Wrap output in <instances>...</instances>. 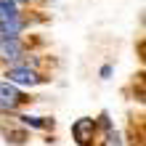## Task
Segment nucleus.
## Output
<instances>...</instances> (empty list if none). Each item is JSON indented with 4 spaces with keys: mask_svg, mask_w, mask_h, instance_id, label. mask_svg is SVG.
I'll return each instance as SVG.
<instances>
[{
    "mask_svg": "<svg viewBox=\"0 0 146 146\" xmlns=\"http://www.w3.org/2000/svg\"><path fill=\"white\" fill-rule=\"evenodd\" d=\"M72 135H74V141L80 146H90L93 135H96V119H90V117L77 119V122L72 125Z\"/></svg>",
    "mask_w": 146,
    "mask_h": 146,
    "instance_id": "1",
    "label": "nucleus"
},
{
    "mask_svg": "<svg viewBox=\"0 0 146 146\" xmlns=\"http://www.w3.org/2000/svg\"><path fill=\"white\" fill-rule=\"evenodd\" d=\"M5 77L11 85H37L40 82V74L35 69H29V66H11Z\"/></svg>",
    "mask_w": 146,
    "mask_h": 146,
    "instance_id": "2",
    "label": "nucleus"
},
{
    "mask_svg": "<svg viewBox=\"0 0 146 146\" xmlns=\"http://www.w3.org/2000/svg\"><path fill=\"white\" fill-rule=\"evenodd\" d=\"M24 101V96L13 88L11 82H0V109L3 111H13Z\"/></svg>",
    "mask_w": 146,
    "mask_h": 146,
    "instance_id": "3",
    "label": "nucleus"
},
{
    "mask_svg": "<svg viewBox=\"0 0 146 146\" xmlns=\"http://www.w3.org/2000/svg\"><path fill=\"white\" fill-rule=\"evenodd\" d=\"M21 53H24V48H21V42L16 37H3L0 40V56H3L5 61H19Z\"/></svg>",
    "mask_w": 146,
    "mask_h": 146,
    "instance_id": "4",
    "label": "nucleus"
},
{
    "mask_svg": "<svg viewBox=\"0 0 146 146\" xmlns=\"http://www.w3.org/2000/svg\"><path fill=\"white\" fill-rule=\"evenodd\" d=\"M19 16V11H16V3L13 0H0V24H5V21H11Z\"/></svg>",
    "mask_w": 146,
    "mask_h": 146,
    "instance_id": "5",
    "label": "nucleus"
},
{
    "mask_svg": "<svg viewBox=\"0 0 146 146\" xmlns=\"http://www.w3.org/2000/svg\"><path fill=\"white\" fill-rule=\"evenodd\" d=\"M19 29H21V19H19V16L11 19V21H5V24H0V35H3V37H16Z\"/></svg>",
    "mask_w": 146,
    "mask_h": 146,
    "instance_id": "6",
    "label": "nucleus"
},
{
    "mask_svg": "<svg viewBox=\"0 0 146 146\" xmlns=\"http://www.w3.org/2000/svg\"><path fill=\"white\" fill-rule=\"evenodd\" d=\"M104 146H122V135L109 127V130H106V138H104Z\"/></svg>",
    "mask_w": 146,
    "mask_h": 146,
    "instance_id": "7",
    "label": "nucleus"
},
{
    "mask_svg": "<svg viewBox=\"0 0 146 146\" xmlns=\"http://www.w3.org/2000/svg\"><path fill=\"white\" fill-rule=\"evenodd\" d=\"M24 125H32V127H45V122H42L40 117H21Z\"/></svg>",
    "mask_w": 146,
    "mask_h": 146,
    "instance_id": "8",
    "label": "nucleus"
},
{
    "mask_svg": "<svg viewBox=\"0 0 146 146\" xmlns=\"http://www.w3.org/2000/svg\"><path fill=\"white\" fill-rule=\"evenodd\" d=\"M21 3H24V0H21Z\"/></svg>",
    "mask_w": 146,
    "mask_h": 146,
    "instance_id": "9",
    "label": "nucleus"
}]
</instances>
